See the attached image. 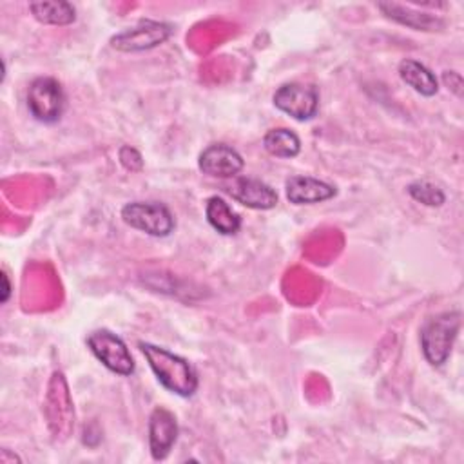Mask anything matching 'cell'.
Returning a JSON list of instances; mask_svg holds the SVG:
<instances>
[{"instance_id":"obj_19","label":"cell","mask_w":464,"mask_h":464,"mask_svg":"<svg viewBox=\"0 0 464 464\" xmlns=\"http://www.w3.org/2000/svg\"><path fill=\"white\" fill-rule=\"evenodd\" d=\"M444 82L450 85V89H451L457 96H462V78H460L459 72H455V71L444 72Z\"/></svg>"},{"instance_id":"obj_3","label":"cell","mask_w":464,"mask_h":464,"mask_svg":"<svg viewBox=\"0 0 464 464\" xmlns=\"http://www.w3.org/2000/svg\"><path fill=\"white\" fill-rule=\"evenodd\" d=\"M120 214L130 228L154 237H167L176 228L174 214L160 201H130L121 207Z\"/></svg>"},{"instance_id":"obj_6","label":"cell","mask_w":464,"mask_h":464,"mask_svg":"<svg viewBox=\"0 0 464 464\" xmlns=\"http://www.w3.org/2000/svg\"><path fill=\"white\" fill-rule=\"evenodd\" d=\"M274 105L297 121H308L315 118L319 111V91L312 83L290 82L277 87L272 96Z\"/></svg>"},{"instance_id":"obj_11","label":"cell","mask_w":464,"mask_h":464,"mask_svg":"<svg viewBox=\"0 0 464 464\" xmlns=\"http://www.w3.org/2000/svg\"><path fill=\"white\" fill-rule=\"evenodd\" d=\"M285 194L294 205H314L332 199L337 188L314 176H290L285 183Z\"/></svg>"},{"instance_id":"obj_7","label":"cell","mask_w":464,"mask_h":464,"mask_svg":"<svg viewBox=\"0 0 464 464\" xmlns=\"http://www.w3.org/2000/svg\"><path fill=\"white\" fill-rule=\"evenodd\" d=\"M172 34V25L158 20H140L134 27L116 33L111 45L121 53H140L165 44Z\"/></svg>"},{"instance_id":"obj_17","label":"cell","mask_w":464,"mask_h":464,"mask_svg":"<svg viewBox=\"0 0 464 464\" xmlns=\"http://www.w3.org/2000/svg\"><path fill=\"white\" fill-rule=\"evenodd\" d=\"M408 194L411 196V199H415L417 203H422L426 207H440L446 201V196L442 192L440 187H437L431 181L426 179H419L408 185Z\"/></svg>"},{"instance_id":"obj_9","label":"cell","mask_w":464,"mask_h":464,"mask_svg":"<svg viewBox=\"0 0 464 464\" xmlns=\"http://www.w3.org/2000/svg\"><path fill=\"white\" fill-rule=\"evenodd\" d=\"M178 420L176 415L158 406L149 415V450L154 460H163L178 440Z\"/></svg>"},{"instance_id":"obj_15","label":"cell","mask_w":464,"mask_h":464,"mask_svg":"<svg viewBox=\"0 0 464 464\" xmlns=\"http://www.w3.org/2000/svg\"><path fill=\"white\" fill-rule=\"evenodd\" d=\"M263 147L270 156L290 160L301 152V140L292 129L277 127L266 130L263 136Z\"/></svg>"},{"instance_id":"obj_2","label":"cell","mask_w":464,"mask_h":464,"mask_svg":"<svg viewBox=\"0 0 464 464\" xmlns=\"http://www.w3.org/2000/svg\"><path fill=\"white\" fill-rule=\"evenodd\" d=\"M460 330V312H442L430 317L420 330V348L431 366H442L451 353Z\"/></svg>"},{"instance_id":"obj_16","label":"cell","mask_w":464,"mask_h":464,"mask_svg":"<svg viewBox=\"0 0 464 464\" xmlns=\"http://www.w3.org/2000/svg\"><path fill=\"white\" fill-rule=\"evenodd\" d=\"M29 11L40 24H45V25H69L76 20L74 5L63 0L31 2Z\"/></svg>"},{"instance_id":"obj_13","label":"cell","mask_w":464,"mask_h":464,"mask_svg":"<svg viewBox=\"0 0 464 464\" xmlns=\"http://www.w3.org/2000/svg\"><path fill=\"white\" fill-rule=\"evenodd\" d=\"M205 218L208 225L221 236H234L241 228V218L219 196H210L205 203Z\"/></svg>"},{"instance_id":"obj_20","label":"cell","mask_w":464,"mask_h":464,"mask_svg":"<svg viewBox=\"0 0 464 464\" xmlns=\"http://www.w3.org/2000/svg\"><path fill=\"white\" fill-rule=\"evenodd\" d=\"M0 279H2V295H0V301H2V303H7V299H9V295H11V283H9V277H7L5 272H2Z\"/></svg>"},{"instance_id":"obj_18","label":"cell","mask_w":464,"mask_h":464,"mask_svg":"<svg viewBox=\"0 0 464 464\" xmlns=\"http://www.w3.org/2000/svg\"><path fill=\"white\" fill-rule=\"evenodd\" d=\"M118 158H120L121 165H123L127 170H130V172L141 170V167H143L141 154H140L134 147H130V145H123V147L120 149V152H118Z\"/></svg>"},{"instance_id":"obj_8","label":"cell","mask_w":464,"mask_h":464,"mask_svg":"<svg viewBox=\"0 0 464 464\" xmlns=\"http://www.w3.org/2000/svg\"><path fill=\"white\" fill-rule=\"evenodd\" d=\"M198 167L203 174L212 178H236L243 167V156L227 143H212L199 152Z\"/></svg>"},{"instance_id":"obj_5","label":"cell","mask_w":464,"mask_h":464,"mask_svg":"<svg viewBox=\"0 0 464 464\" xmlns=\"http://www.w3.org/2000/svg\"><path fill=\"white\" fill-rule=\"evenodd\" d=\"M87 346L92 355L111 372L127 377L134 373V359L125 341L107 328H98L87 335Z\"/></svg>"},{"instance_id":"obj_4","label":"cell","mask_w":464,"mask_h":464,"mask_svg":"<svg viewBox=\"0 0 464 464\" xmlns=\"http://www.w3.org/2000/svg\"><path fill=\"white\" fill-rule=\"evenodd\" d=\"M67 96L62 83L53 76H38L27 89L29 114L42 123H56L65 111Z\"/></svg>"},{"instance_id":"obj_14","label":"cell","mask_w":464,"mask_h":464,"mask_svg":"<svg viewBox=\"0 0 464 464\" xmlns=\"http://www.w3.org/2000/svg\"><path fill=\"white\" fill-rule=\"evenodd\" d=\"M388 18L411 27L415 31H437L439 27H442V20H439L437 16L426 14V13H419V11H411L410 7L399 5V4H379L377 5Z\"/></svg>"},{"instance_id":"obj_1","label":"cell","mask_w":464,"mask_h":464,"mask_svg":"<svg viewBox=\"0 0 464 464\" xmlns=\"http://www.w3.org/2000/svg\"><path fill=\"white\" fill-rule=\"evenodd\" d=\"M138 348L165 390L179 397H190L196 393L199 379L194 366L185 357L147 341H140Z\"/></svg>"},{"instance_id":"obj_12","label":"cell","mask_w":464,"mask_h":464,"mask_svg":"<svg viewBox=\"0 0 464 464\" xmlns=\"http://www.w3.org/2000/svg\"><path fill=\"white\" fill-rule=\"evenodd\" d=\"M399 76L406 85H410L420 96L430 98V96L437 94V91H439L437 76L419 60H413V58L401 60Z\"/></svg>"},{"instance_id":"obj_10","label":"cell","mask_w":464,"mask_h":464,"mask_svg":"<svg viewBox=\"0 0 464 464\" xmlns=\"http://www.w3.org/2000/svg\"><path fill=\"white\" fill-rule=\"evenodd\" d=\"M232 199L246 208L254 210H270L277 205V192L268 183L256 178H236L228 188Z\"/></svg>"}]
</instances>
